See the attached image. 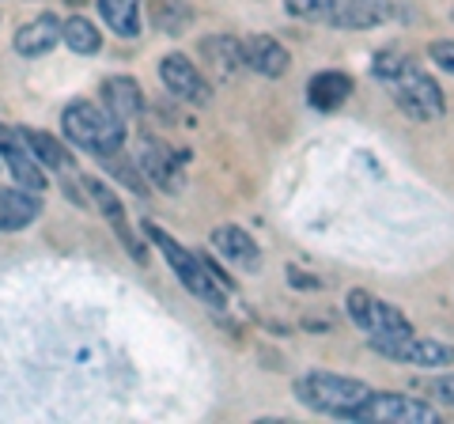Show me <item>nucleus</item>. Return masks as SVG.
Returning <instances> with one entry per match:
<instances>
[{
    "label": "nucleus",
    "mask_w": 454,
    "mask_h": 424,
    "mask_svg": "<svg viewBox=\"0 0 454 424\" xmlns=\"http://www.w3.org/2000/svg\"><path fill=\"white\" fill-rule=\"evenodd\" d=\"M295 398L307 409H315V413L356 420L364 402L372 398V387L348 375H333V372H307L295 379Z\"/></svg>",
    "instance_id": "obj_1"
},
{
    "label": "nucleus",
    "mask_w": 454,
    "mask_h": 424,
    "mask_svg": "<svg viewBox=\"0 0 454 424\" xmlns=\"http://www.w3.org/2000/svg\"><path fill=\"white\" fill-rule=\"evenodd\" d=\"M61 130L76 148L91 152V155H103V160L106 155H118L121 145H125V122L118 114H110V110L88 103V98L65 106Z\"/></svg>",
    "instance_id": "obj_2"
},
{
    "label": "nucleus",
    "mask_w": 454,
    "mask_h": 424,
    "mask_svg": "<svg viewBox=\"0 0 454 424\" xmlns=\"http://www.w3.org/2000/svg\"><path fill=\"white\" fill-rule=\"evenodd\" d=\"M145 235L160 247V254L170 265V273L182 280V288H186L190 295H197V300H205L208 307H223V288L212 280V270L197 258V254H190L178 239H170L163 228H155V224H145Z\"/></svg>",
    "instance_id": "obj_3"
},
{
    "label": "nucleus",
    "mask_w": 454,
    "mask_h": 424,
    "mask_svg": "<svg viewBox=\"0 0 454 424\" xmlns=\"http://www.w3.org/2000/svg\"><path fill=\"white\" fill-rule=\"evenodd\" d=\"M345 307H348L352 326H356L372 345L375 342H397V337L413 334V322H409L402 310L390 307L387 300H379L372 292H364V288H352Z\"/></svg>",
    "instance_id": "obj_4"
},
{
    "label": "nucleus",
    "mask_w": 454,
    "mask_h": 424,
    "mask_svg": "<svg viewBox=\"0 0 454 424\" xmlns=\"http://www.w3.org/2000/svg\"><path fill=\"white\" fill-rule=\"evenodd\" d=\"M387 88L394 95V103L405 110L409 118H417V122H435V118H443V110H447V98L443 91H439V83L424 73V68L417 65H402L397 73L387 80Z\"/></svg>",
    "instance_id": "obj_5"
},
{
    "label": "nucleus",
    "mask_w": 454,
    "mask_h": 424,
    "mask_svg": "<svg viewBox=\"0 0 454 424\" xmlns=\"http://www.w3.org/2000/svg\"><path fill=\"white\" fill-rule=\"evenodd\" d=\"M439 409L432 402L405 398V394H372L356 413V424H435Z\"/></svg>",
    "instance_id": "obj_6"
},
{
    "label": "nucleus",
    "mask_w": 454,
    "mask_h": 424,
    "mask_svg": "<svg viewBox=\"0 0 454 424\" xmlns=\"http://www.w3.org/2000/svg\"><path fill=\"white\" fill-rule=\"evenodd\" d=\"M375 352H382L387 360L409 364V367H450L454 364V345L432 342V337H397V342H375Z\"/></svg>",
    "instance_id": "obj_7"
},
{
    "label": "nucleus",
    "mask_w": 454,
    "mask_h": 424,
    "mask_svg": "<svg viewBox=\"0 0 454 424\" xmlns=\"http://www.w3.org/2000/svg\"><path fill=\"white\" fill-rule=\"evenodd\" d=\"M160 80L170 95L182 98V103H190V106H205L212 98L208 80L197 73V65L186 58V53H167L160 61Z\"/></svg>",
    "instance_id": "obj_8"
},
{
    "label": "nucleus",
    "mask_w": 454,
    "mask_h": 424,
    "mask_svg": "<svg viewBox=\"0 0 454 424\" xmlns=\"http://www.w3.org/2000/svg\"><path fill=\"white\" fill-rule=\"evenodd\" d=\"M394 16L390 0H325L322 20L340 31H372Z\"/></svg>",
    "instance_id": "obj_9"
},
{
    "label": "nucleus",
    "mask_w": 454,
    "mask_h": 424,
    "mask_svg": "<svg viewBox=\"0 0 454 424\" xmlns=\"http://www.w3.org/2000/svg\"><path fill=\"white\" fill-rule=\"evenodd\" d=\"M212 250H216L227 265H235V270H243V273H258L262 270L258 243H254L243 228H235V224H220V228L212 232Z\"/></svg>",
    "instance_id": "obj_10"
},
{
    "label": "nucleus",
    "mask_w": 454,
    "mask_h": 424,
    "mask_svg": "<svg viewBox=\"0 0 454 424\" xmlns=\"http://www.w3.org/2000/svg\"><path fill=\"white\" fill-rule=\"evenodd\" d=\"M83 186H88V193H91V201L98 205V212L114 224V232H118V239H121V247L133 254L137 262H145V243L140 239H133V232H129V220H125V208H121V201H118V193H114L103 178H95V175H83Z\"/></svg>",
    "instance_id": "obj_11"
},
{
    "label": "nucleus",
    "mask_w": 454,
    "mask_h": 424,
    "mask_svg": "<svg viewBox=\"0 0 454 424\" xmlns=\"http://www.w3.org/2000/svg\"><path fill=\"white\" fill-rule=\"evenodd\" d=\"M137 160H140V175L152 178L160 190H167V193H178L182 186H186V182H182L178 163H175V155H170V152L160 145V140H152V137L140 140Z\"/></svg>",
    "instance_id": "obj_12"
},
{
    "label": "nucleus",
    "mask_w": 454,
    "mask_h": 424,
    "mask_svg": "<svg viewBox=\"0 0 454 424\" xmlns=\"http://www.w3.org/2000/svg\"><path fill=\"white\" fill-rule=\"evenodd\" d=\"M57 42H61V20L46 12V16H38V20H31L27 27H20L12 46H16L20 58H42V53H50Z\"/></svg>",
    "instance_id": "obj_13"
},
{
    "label": "nucleus",
    "mask_w": 454,
    "mask_h": 424,
    "mask_svg": "<svg viewBox=\"0 0 454 424\" xmlns=\"http://www.w3.org/2000/svg\"><path fill=\"white\" fill-rule=\"evenodd\" d=\"M243 53H247V65H250L258 76L277 80V76L288 73V50H284L277 38H269V35L247 38V42H243Z\"/></svg>",
    "instance_id": "obj_14"
},
{
    "label": "nucleus",
    "mask_w": 454,
    "mask_h": 424,
    "mask_svg": "<svg viewBox=\"0 0 454 424\" xmlns=\"http://www.w3.org/2000/svg\"><path fill=\"white\" fill-rule=\"evenodd\" d=\"M38 208L42 201L35 197V190H23V186H12L0 193V232H23L27 224L38 220Z\"/></svg>",
    "instance_id": "obj_15"
},
{
    "label": "nucleus",
    "mask_w": 454,
    "mask_h": 424,
    "mask_svg": "<svg viewBox=\"0 0 454 424\" xmlns=\"http://www.w3.org/2000/svg\"><path fill=\"white\" fill-rule=\"evenodd\" d=\"M201 58L208 61V68H212L216 76H235L239 68L247 65L243 42L231 38V35H212V38H201Z\"/></svg>",
    "instance_id": "obj_16"
},
{
    "label": "nucleus",
    "mask_w": 454,
    "mask_h": 424,
    "mask_svg": "<svg viewBox=\"0 0 454 424\" xmlns=\"http://www.w3.org/2000/svg\"><path fill=\"white\" fill-rule=\"evenodd\" d=\"M348 95H352V80L345 73H333V68L310 76V83H307V98L315 110H337Z\"/></svg>",
    "instance_id": "obj_17"
},
{
    "label": "nucleus",
    "mask_w": 454,
    "mask_h": 424,
    "mask_svg": "<svg viewBox=\"0 0 454 424\" xmlns=\"http://www.w3.org/2000/svg\"><path fill=\"white\" fill-rule=\"evenodd\" d=\"M148 20L163 35H186L193 23V8L186 0H148Z\"/></svg>",
    "instance_id": "obj_18"
},
{
    "label": "nucleus",
    "mask_w": 454,
    "mask_h": 424,
    "mask_svg": "<svg viewBox=\"0 0 454 424\" xmlns=\"http://www.w3.org/2000/svg\"><path fill=\"white\" fill-rule=\"evenodd\" d=\"M103 98H106V110H110V114H118L121 122H125V118H137V114H140V106H145L137 80H129V76H114V80H106V83H103Z\"/></svg>",
    "instance_id": "obj_19"
},
{
    "label": "nucleus",
    "mask_w": 454,
    "mask_h": 424,
    "mask_svg": "<svg viewBox=\"0 0 454 424\" xmlns=\"http://www.w3.org/2000/svg\"><path fill=\"white\" fill-rule=\"evenodd\" d=\"M0 155H4V163H8V171L16 175V186H23V190H46V171L31 160V152L23 148V140L20 145H8V148H0Z\"/></svg>",
    "instance_id": "obj_20"
},
{
    "label": "nucleus",
    "mask_w": 454,
    "mask_h": 424,
    "mask_svg": "<svg viewBox=\"0 0 454 424\" xmlns=\"http://www.w3.org/2000/svg\"><path fill=\"white\" fill-rule=\"evenodd\" d=\"M98 16L118 38L140 35V0H98Z\"/></svg>",
    "instance_id": "obj_21"
},
{
    "label": "nucleus",
    "mask_w": 454,
    "mask_h": 424,
    "mask_svg": "<svg viewBox=\"0 0 454 424\" xmlns=\"http://www.w3.org/2000/svg\"><path fill=\"white\" fill-rule=\"evenodd\" d=\"M20 137H23L27 152H31L38 163L53 167V171H65V167H73V155H68V148H65L57 137L42 133V130H20Z\"/></svg>",
    "instance_id": "obj_22"
},
{
    "label": "nucleus",
    "mask_w": 454,
    "mask_h": 424,
    "mask_svg": "<svg viewBox=\"0 0 454 424\" xmlns=\"http://www.w3.org/2000/svg\"><path fill=\"white\" fill-rule=\"evenodd\" d=\"M61 38L65 46L76 53V58H91V53H98V46H103V35H98V27L88 23L83 16H73L68 23H61Z\"/></svg>",
    "instance_id": "obj_23"
},
{
    "label": "nucleus",
    "mask_w": 454,
    "mask_h": 424,
    "mask_svg": "<svg viewBox=\"0 0 454 424\" xmlns=\"http://www.w3.org/2000/svg\"><path fill=\"white\" fill-rule=\"evenodd\" d=\"M402 65H405V58H397V53H390V50H387V53H375V61H372V73H375L382 83H387V80H390V76H394V73H397V68H402Z\"/></svg>",
    "instance_id": "obj_24"
},
{
    "label": "nucleus",
    "mask_w": 454,
    "mask_h": 424,
    "mask_svg": "<svg viewBox=\"0 0 454 424\" xmlns=\"http://www.w3.org/2000/svg\"><path fill=\"white\" fill-rule=\"evenodd\" d=\"M428 58L454 76V42H432V46H428Z\"/></svg>",
    "instance_id": "obj_25"
},
{
    "label": "nucleus",
    "mask_w": 454,
    "mask_h": 424,
    "mask_svg": "<svg viewBox=\"0 0 454 424\" xmlns=\"http://www.w3.org/2000/svg\"><path fill=\"white\" fill-rule=\"evenodd\" d=\"M325 0H284V12L288 16H322Z\"/></svg>",
    "instance_id": "obj_26"
},
{
    "label": "nucleus",
    "mask_w": 454,
    "mask_h": 424,
    "mask_svg": "<svg viewBox=\"0 0 454 424\" xmlns=\"http://www.w3.org/2000/svg\"><path fill=\"white\" fill-rule=\"evenodd\" d=\"M435 394H439V402H447V405H454V375H443L435 383Z\"/></svg>",
    "instance_id": "obj_27"
}]
</instances>
